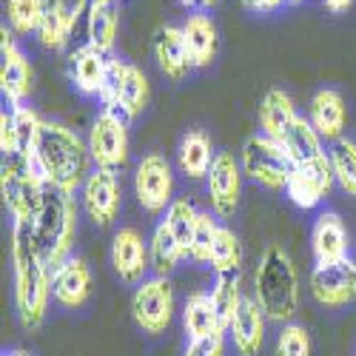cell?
I'll list each match as a JSON object with an SVG mask.
<instances>
[{"instance_id":"obj_1","label":"cell","mask_w":356,"mask_h":356,"mask_svg":"<svg viewBox=\"0 0 356 356\" xmlns=\"http://www.w3.org/2000/svg\"><path fill=\"white\" fill-rule=\"evenodd\" d=\"M12 271H15V308L23 328L35 331L43 325L51 300V271L38 251L29 222L12 228Z\"/></svg>"},{"instance_id":"obj_2","label":"cell","mask_w":356,"mask_h":356,"mask_svg":"<svg viewBox=\"0 0 356 356\" xmlns=\"http://www.w3.org/2000/svg\"><path fill=\"white\" fill-rule=\"evenodd\" d=\"M32 163L38 165V171L51 188L74 194L77 188H83L86 177L92 174L95 160L92 152H88V143H83L74 129L46 120L35 145Z\"/></svg>"},{"instance_id":"obj_3","label":"cell","mask_w":356,"mask_h":356,"mask_svg":"<svg viewBox=\"0 0 356 356\" xmlns=\"http://www.w3.org/2000/svg\"><path fill=\"white\" fill-rule=\"evenodd\" d=\"M254 300L271 322L288 325L300 311V277L282 245H268L259 257L254 277Z\"/></svg>"},{"instance_id":"obj_4","label":"cell","mask_w":356,"mask_h":356,"mask_svg":"<svg viewBox=\"0 0 356 356\" xmlns=\"http://www.w3.org/2000/svg\"><path fill=\"white\" fill-rule=\"evenodd\" d=\"M29 225H32V236L38 243V251L46 262V268L54 274L72 257V245H74V236H77L74 194L49 186L38 217Z\"/></svg>"},{"instance_id":"obj_5","label":"cell","mask_w":356,"mask_h":356,"mask_svg":"<svg viewBox=\"0 0 356 356\" xmlns=\"http://www.w3.org/2000/svg\"><path fill=\"white\" fill-rule=\"evenodd\" d=\"M49 183L43 180V174L38 165L23 157L12 154L3 157V168H0V191H3V202L15 222H32L43 205Z\"/></svg>"},{"instance_id":"obj_6","label":"cell","mask_w":356,"mask_h":356,"mask_svg":"<svg viewBox=\"0 0 356 356\" xmlns=\"http://www.w3.org/2000/svg\"><path fill=\"white\" fill-rule=\"evenodd\" d=\"M103 108L123 117V120H134V117L148 106V80L143 74V69H137L129 60L120 57H111L108 63V74L103 83V92L97 95Z\"/></svg>"},{"instance_id":"obj_7","label":"cell","mask_w":356,"mask_h":356,"mask_svg":"<svg viewBox=\"0 0 356 356\" xmlns=\"http://www.w3.org/2000/svg\"><path fill=\"white\" fill-rule=\"evenodd\" d=\"M240 163H243V174H248L257 186L268 191H285L288 177L293 171V163L282 148V143L265 134H254L245 140Z\"/></svg>"},{"instance_id":"obj_8","label":"cell","mask_w":356,"mask_h":356,"mask_svg":"<svg viewBox=\"0 0 356 356\" xmlns=\"http://www.w3.org/2000/svg\"><path fill=\"white\" fill-rule=\"evenodd\" d=\"M131 314L143 334H152V337L163 334L174 319V288L168 277L143 280L140 288L134 291Z\"/></svg>"},{"instance_id":"obj_9","label":"cell","mask_w":356,"mask_h":356,"mask_svg":"<svg viewBox=\"0 0 356 356\" xmlns=\"http://www.w3.org/2000/svg\"><path fill=\"white\" fill-rule=\"evenodd\" d=\"M88 152L97 168L117 174L129 163V120L103 108L88 131Z\"/></svg>"},{"instance_id":"obj_10","label":"cell","mask_w":356,"mask_h":356,"mask_svg":"<svg viewBox=\"0 0 356 356\" xmlns=\"http://www.w3.org/2000/svg\"><path fill=\"white\" fill-rule=\"evenodd\" d=\"M134 194L148 214H160L174 202V171L163 154H145L137 163Z\"/></svg>"},{"instance_id":"obj_11","label":"cell","mask_w":356,"mask_h":356,"mask_svg":"<svg viewBox=\"0 0 356 356\" xmlns=\"http://www.w3.org/2000/svg\"><path fill=\"white\" fill-rule=\"evenodd\" d=\"M311 293L325 308H342L356 300V262L350 257L337 262H316L311 271Z\"/></svg>"},{"instance_id":"obj_12","label":"cell","mask_w":356,"mask_h":356,"mask_svg":"<svg viewBox=\"0 0 356 356\" xmlns=\"http://www.w3.org/2000/svg\"><path fill=\"white\" fill-rule=\"evenodd\" d=\"M205 183H209L211 211L222 220L234 217L236 205H240V191H243V163L231 152H217Z\"/></svg>"},{"instance_id":"obj_13","label":"cell","mask_w":356,"mask_h":356,"mask_svg":"<svg viewBox=\"0 0 356 356\" xmlns=\"http://www.w3.org/2000/svg\"><path fill=\"white\" fill-rule=\"evenodd\" d=\"M0 92L12 106L26 103V97L32 95V63L26 60V54L15 43L12 29H0Z\"/></svg>"},{"instance_id":"obj_14","label":"cell","mask_w":356,"mask_h":356,"mask_svg":"<svg viewBox=\"0 0 356 356\" xmlns=\"http://www.w3.org/2000/svg\"><path fill=\"white\" fill-rule=\"evenodd\" d=\"M80 200L88 220L95 225H103V228L111 225L117 214H120V183H117V174L106 168H95L80 188Z\"/></svg>"},{"instance_id":"obj_15","label":"cell","mask_w":356,"mask_h":356,"mask_svg":"<svg viewBox=\"0 0 356 356\" xmlns=\"http://www.w3.org/2000/svg\"><path fill=\"white\" fill-rule=\"evenodd\" d=\"M334 183L337 180H334L331 157H328V163H319V165H293L285 194L291 197L296 209H316V205L331 194Z\"/></svg>"},{"instance_id":"obj_16","label":"cell","mask_w":356,"mask_h":356,"mask_svg":"<svg viewBox=\"0 0 356 356\" xmlns=\"http://www.w3.org/2000/svg\"><path fill=\"white\" fill-rule=\"evenodd\" d=\"M88 296H92V271L80 257H69L51 274V300L66 311H77L88 302Z\"/></svg>"},{"instance_id":"obj_17","label":"cell","mask_w":356,"mask_h":356,"mask_svg":"<svg viewBox=\"0 0 356 356\" xmlns=\"http://www.w3.org/2000/svg\"><path fill=\"white\" fill-rule=\"evenodd\" d=\"M111 265H114L117 277L129 285H140L145 271L152 268V262H148V245L143 243V236L134 228H120L114 234Z\"/></svg>"},{"instance_id":"obj_18","label":"cell","mask_w":356,"mask_h":356,"mask_svg":"<svg viewBox=\"0 0 356 356\" xmlns=\"http://www.w3.org/2000/svg\"><path fill=\"white\" fill-rule=\"evenodd\" d=\"M83 9H86V0H80L77 9H69L66 0H43V15H40V23H38L35 35L40 38V43L46 49L63 51Z\"/></svg>"},{"instance_id":"obj_19","label":"cell","mask_w":356,"mask_h":356,"mask_svg":"<svg viewBox=\"0 0 356 356\" xmlns=\"http://www.w3.org/2000/svg\"><path fill=\"white\" fill-rule=\"evenodd\" d=\"M282 148L288 152L293 165H319L328 163V152H325V140L319 137V131L311 126L308 117L296 114L293 123L288 126L285 137H282Z\"/></svg>"},{"instance_id":"obj_20","label":"cell","mask_w":356,"mask_h":356,"mask_svg":"<svg viewBox=\"0 0 356 356\" xmlns=\"http://www.w3.org/2000/svg\"><path fill=\"white\" fill-rule=\"evenodd\" d=\"M308 120L322 140H339L348 126V106L337 88H322L308 103Z\"/></svg>"},{"instance_id":"obj_21","label":"cell","mask_w":356,"mask_h":356,"mask_svg":"<svg viewBox=\"0 0 356 356\" xmlns=\"http://www.w3.org/2000/svg\"><path fill=\"white\" fill-rule=\"evenodd\" d=\"M265 311L259 308L257 300H243L240 311H236L234 322L228 325V334L234 339V348L240 356H257L262 350V342H265Z\"/></svg>"},{"instance_id":"obj_22","label":"cell","mask_w":356,"mask_h":356,"mask_svg":"<svg viewBox=\"0 0 356 356\" xmlns=\"http://www.w3.org/2000/svg\"><path fill=\"white\" fill-rule=\"evenodd\" d=\"M154 57H157L163 74L171 77V80H186L188 72L194 69L180 26H163V29H157V35H154Z\"/></svg>"},{"instance_id":"obj_23","label":"cell","mask_w":356,"mask_h":356,"mask_svg":"<svg viewBox=\"0 0 356 356\" xmlns=\"http://www.w3.org/2000/svg\"><path fill=\"white\" fill-rule=\"evenodd\" d=\"M311 251L316 262H337L348 257V228L337 211H322L311 231Z\"/></svg>"},{"instance_id":"obj_24","label":"cell","mask_w":356,"mask_h":356,"mask_svg":"<svg viewBox=\"0 0 356 356\" xmlns=\"http://www.w3.org/2000/svg\"><path fill=\"white\" fill-rule=\"evenodd\" d=\"M111 57L92 43H83L72 54V80L80 95H100L108 74Z\"/></svg>"},{"instance_id":"obj_25","label":"cell","mask_w":356,"mask_h":356,"mask_svg":"<svg viewBox=\"0 0 356 356\" xmlns=\"http://www.w3.org/2000/svg\"><path fill=\"white\" fill-rule=\"evenodd\" d=\"M86 17L88 43L108 54L117 40V29H120V0H88Z\"/></svg>"},{"instance_id":"obj_26","label":"cell","mask_w":356,"mask_h":356,"mask_svg":"<svg viewBox=\"0 0 356 356\" xmlns=\"http://www.w3.org/2000/svg\"><path fill=\"white\" fill-rule=\"evenodd\" d=\"M183 29V38H186V46H188V54H191V63L194 69H202V66H211L214 57H217V26L209 15H188V20L180 26Z\"/></svg>"},{"instance_id":"obj_27","label":"cell","mask_w":356,"mask_h":356,"mask_svg":"<svg viewBox=\"0 0 356 356\" xmlns=\"http://www.w3.org/2000/svg\"><path fill=\"white\" fill-rule=\"evenodd\" d=\"M183 328H186L188 339H209V337L225 334L211 293L197 291L188 296L186 305H183Z\"/></svg>"},{"instance_id":"obj_28","label":"cell","mask_w":356,"mask_h":356,"mask_svg":"<svg viewBox=\"0 0 356 356\" xmlns=\"http://www.w3.org/2000/svg\"><path fill=\"white\" fill-rule=\"evenodd\" d=\"M214 145H211V137L200 131V129H191L183 140H180V148H177V163H180V171L188 177V180H205L214 165Z\"/></svg>"},{"instance_id":"obj_29","label":"cell","mask_w":356,"mask_h":356,"mask_svg":"<svg viewBox=\"0 0 356 356\" xmlns=\"http://www.w3.org/2000/svg\"><path fill=\"white\" fill-rule=\"evenodd\" d=\"M293 117H296L293 100L282 92V88H271V92L262 97V103H259V129H262L265 137L282 143L288 126L293 123Z\"/></svg>"},{"instance_id":"obj_30","label":"cell","mask_w":356,"mask_h":356,"mask_svg":"<svg viewBox=\"0 0 356 356\" xmlns=\"http://www.w3.org/2000/svg\"><path fill=\"white\" fill-rule=\"evenodd\" d=\"M183 257H186L183 245L177 243L171 228L165 222H160L152 234V240H148V262H152V271L157 277H168L177 265H180Z\"/></svg>"},{"instance_id":"obj_31","label":"cell","mask_w":356,"mask_h":356,"mask_svg":"<svg viewBox=\"0 0 356 356\" xmlns=\"http://www.w3.org/2000/svg\"><path fill=\"white\" fill-rule=\"evenodd\" d=\"M211 300H214V308L220 314V322L228 334V325L234 322L236 311L243 305V291H240V271H231V274H217V282L211 288Z\"/></svg>"},{"instance_id":"obj_32","label":"cell","mask_w":356,"mask_h":356,"mask_svg":"<svg viewBox=\"0 0 356 356\" xmlns=\"http://www.w3.org/2000/svg\"><path fill=\"white\" fill-rule=\"evenodd\" d=\"M331 157V168H334V180L339 183V188L350 197H356V143L348 137H339L331 143L328 148Z\"/></svg>"},{"instance_id":"obj_33","label":"cell","mask_w":356,"mask_h":356,"mask_svg":"<svg viewBox=\"0 0 356 356\" xmlns=\"http://www.w3.org/2000/svg\"><path fill=\"white\" fill-rule=\"evenodd\" d=\"M209 265L217 271V274H231V271H240L243 265V243L231 228L220 225L217 231V240H214V248H211V259Z\"/></svg>"},{"instance_id":"obj_34","label":"cell","mask_w":356,"mask_h":356,"mask_svg":"<svg viewBox=\"0 0 356 356\" xmlns=\"http://www.w3.org/2000/svg\"><path fill=\"white\" fill-rule=\"evenodd\" d=\"M197 217H200V211L188 200H174L165 209V220L163 222L171 228V234L177 236V243L183 245L186 257L191 251V236H194V228H197Z\"/></svg>"},{"instance_id":"obj_35","label":"cell","mask_w":356,"mask_h":356,"mask_svg":"<svg viewBox=\"0 0 356 356\" xmlns=\"http://www.w3.org/2000/svg\"><path fill=\"white\" fill-rule=\"evenodd\" d=\"M12 117H15V129H17V154L32 160L38 137H40V129H43L46 120H43V117L35 108H29L26 103L12 106Z\"/></svg>"},{"instance_id":"obj_36","label":"cell","mask_w":356,"mask_h":356,"mask_svg":"<svg viewBox=\"0 0 356 356\" xmlns=\"http://www.w3.org/2000/svg\"><path fill=\"white\" fill-rule=\"evenodd\" d=\"M43 15V0H6V20L15 35L38 32V23Z\"/></svg>"},{"instance_id":"obj_37","label":"cell","mask_w":356,"mask_h":356,"mask_svg":"<svg viewBox=\"0 0 356 356\" xmlns=\"http://www.w3.org/2000/svg\"><path fill=\"white\" fill-rule=\"evenodd\" d=\"M217 231H220L217 220L211 214L200 211L197 228H194V236H191V251H188V257L194 262H209L211 259V248H214V240H217Z\"/></svg>"},{"instance_id":"obj_38","label":"cell","mask_w":356,"mask_h":356,"mask_svg":"<svg viewBox=\"0 0 356 356\" xmlns=\"http://www.w3.org/2000/svg\"><path fill=\"white\" fill-rule=\"evenodd\" d=\"M274 356H311V337L302 325H296V322L282 325Z\"/></svg>"},{"instance_id":"obj_39","label":"cell","mask_w":356,"mask_h":356,"mask_svg":"<svg viewBox=\"0 0 356 356\" xmlns=\"http://www.w3.org/2000/svg\"><path fill=\"white\" fill-rule=\"evenodd\" d=\"M222 353H225V334L209 339H188L183 356H222Z\"/></svg>"},{"instance_id":"obj_40","label":"cell","mask_w":356,"mask_h":356,"mask_svg":"<svg viewBox=\"0 0 356 356\" xmlns=\"http://www.w3.org/2000/svg\"><path fill=\"white\" fill-rule=\"evenodd\" d=\"M0 152H3V157L17 154V129H15V117H12V111H6V108H3V114H0Z\"/></svg>"},{"instance_id":"obj_41","label":"cell","mask_w":356,"mask_h":356,"mask_svg":"<svg viewBox=\"0 0 356 356\" xmlns=\"http://www.w3.org/2000/svg\"><path fill=\"white\" fill-rule=\"evenodd\" d=\"M243 3L248 9H257V12H271V9L282 6V3H288V0H243Z\"/></svg>"},{"instance_id":"obj_42","label":"cell","mask_w":356,"mask_h":356,"mask_svg":"<svg viewBox=\"0 0 356 356\" xmlns=\"http://www.w3.org/2000/svg\"><path fill=\"white\" fill-rule=\"evenodd\" d=\"M325 6H328L334 15H342V12H348L353 6V0H325Z\"/></svg>"},{"instance_id":"obj_43","label":"cell","mask_w":356,"mask_h":356,"mask_svg":"<svg viewBox=\"0 0 356 356\" xmlns=\"http://www.w3.org/2000/svg\"><path fill=\"white\" fill-rule=\"evenodd\" d=\"M177 3H183V6H197L200 0H177Z\"/></svg>"},{"instance_id":"obj_44","label":"cell","mask_w":356,"mask_h":356,"mask_svg":"<svg viewBox=\"0 0 356 356\" xmlns=\"http://www.w3.org/2000/svg\"><path fill=\"white\" fill-rule=\"evenodd\" d=\"M200 3H202V6H214V3H217V0H200Z\"/></svg>"},{"instance_id":"obj_45","label":"cell","mask_w":356,"mask_h":356,"mask_svg":"<svg viewBox=\"0 0 356 356\" xmlns=\"http://www.w3.org/2000/svg\"><path fill=\"white\" fill-rule=\"evenodd\" d=\"M3 356H26V353H20V350H12V353H3Z\"/></svg>"},{"instance_id":"obj_46","label":"cell","mask_w":356,"mask_h":356,"mask_svg":"<svg viewBox=\"0 0 356 356\" xmlns=\"http://www.w3.org/2000/svg\"><path fill=\"white\" fill-rule=\"evenodd\" d=\"M293 3H300V0H293Z\"/></svg>"}]
</instances>
